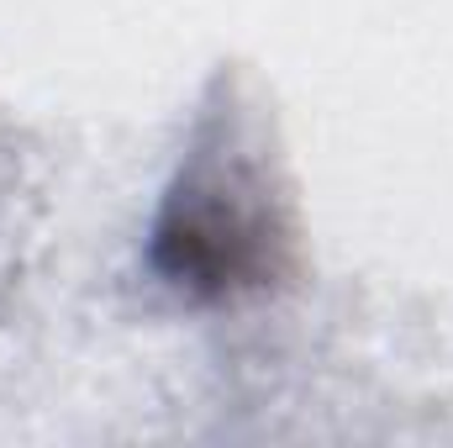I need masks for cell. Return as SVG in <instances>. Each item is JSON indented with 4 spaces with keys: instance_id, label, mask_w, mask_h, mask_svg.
Listing matches in <instances>:
<instances>
[{
    "instance_id": "cell-1",
    "label": "cell",
    "mask_w": 453,
    "mask_h": 448,
    "mask_svg": "<svg viewBox=\"0 0 453 448\" xmlns=\"http://www.w3.org/2000/svg\"><path fill=\"white\" fill-rule=\"evenodd\" d=\"M274 222L264 190L226 164L185 174L153 232V264L169 285L196 296H237L274 269Z\"/></svg>"
}]
</instances>
